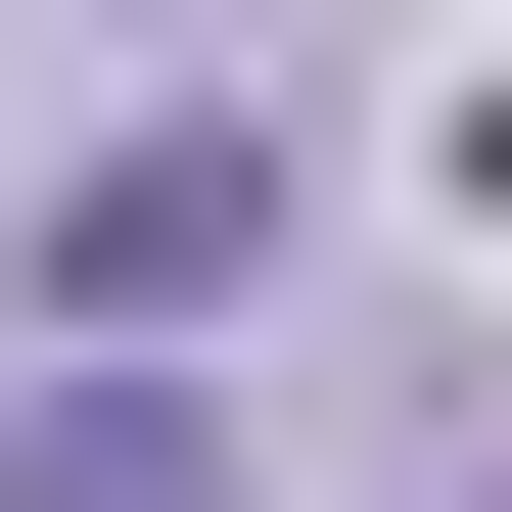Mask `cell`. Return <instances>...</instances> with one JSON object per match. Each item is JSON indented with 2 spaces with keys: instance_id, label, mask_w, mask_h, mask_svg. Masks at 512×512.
Masks as SVG:
<instances>
[{
  "instance_id": "1",
  "label": "cell",
  "mask_w": 512,
  "mask_h": 512,
  "mask_svg": "<svg viewBox=\"0 0 512 512\" xmlns=\"http://www.w3.org/2000/svg\"><path fill=\"white\" fill-rule=\"evenodd\" d=\"M187 280H280V140H94L47 187V326H187Z\"/></svg>"
}]
</instances>
